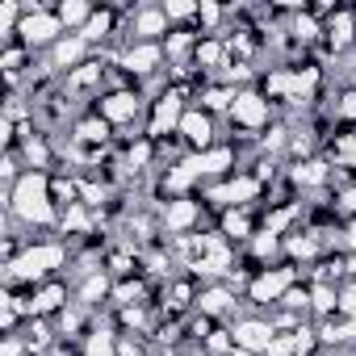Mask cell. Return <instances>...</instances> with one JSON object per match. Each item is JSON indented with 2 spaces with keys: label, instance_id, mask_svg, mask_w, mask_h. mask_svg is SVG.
<instances>
[{
  "label": "cell",
  "instance_id": "obj_1",
  "mask_svg": "<svg viewBox=\"0 0 356 356\" xmlns=\"http://www.w3.org/2000/svg\"><path fill=\"white\" fill-rule=\"evenodd\" d=\"M9 206L26 218V222H51L55 218V202H51V176L47 172H26L9 193Z\"/></svg>",
  "mask_w": 356,
  "mask_h": 356
},
{
  "label": "cell",
  "instance_id": "obj_2",
  "mask_svg": "<svg viewBox=\"0 0 356 356\" xmlns=\"http://www.w3.org/2000/svg\"><path fill=\"white\" fill-rule=\"evenodd\" d=\"M63 260H67V252H63L59 243H38V248H30L22 260H13L9 268H13L17 281H38V277H47L51 268H59Z\"/></svg>",
  "mask_w": 356,
  "mask_h": 356
},
{
  "label": "cell",
  "instance_id": "obj_3",
  "mask_svg": "<svg viewBox=\"0 0 356 356\" xmlns=\"http://www.w3.org/2000/svg\"><path fill=\"white\" fill-rule=\"evenodd\" d=\"M289 285H293V268H264V273L252 281V302H260V306L281 302Z\"/></svg>",
  "mask_w": 356,
  "mask_h": 356
},
{
  "label": "cell",
  "instance_id": "obj_4",
  "mask_svg": "<svg viewBox=\"0 0 356 356\" xmlns=\"http://www.w3.org/2000/svg\"><path fill=\"white\" fill-rule=\"evenodd\" d=\"M231 118L243 126V130H260L268 122V101L260 92H239L235 105H231Z\"/></svg>",
  "mask_w": 356,
  "mask_h": 356
},
{
  "label": "cell",
  "instance_id": "obj_5",
  "mask_svg": "<svg viewBox=\"0 0 356 356\" xmlns=\"http://www.w3.org/2000/svg\"><path fill=\"white\" fill-rule=\"evenodd\" d=\"M181 118H185V113H181V92L172 88V92H163V97L155 101V122H151V134H147V138L155 143V138H163L172 126L181 130Z\"/></svg>",
  "mask_w": 356,
  "mask_h": 356
},
{
  "label": "cell",
  "instance_id": "obj_6",
  "mask_svg": "<svg viewBox=\"0 0 356 356\" xmlns=\"http://www.w3.org/2000/svg\"><path fill=\"white\" fill-rule=\"evenodd\" d=\"M63 30L59 13H38V17H22V42L26 47H42V42H55V34Z\"/></svg>",
  "mask_w": 356,
  "mask_h": 356
},
{
  "label": "cell",
  "instance_id": "obj_7",
  "mask_svg": "<svg viewBox=\"0 0 356 356\" xmlns=\"http://www.w3.org/2000/svg\"><path fill=\"white\" fill-rule=\"evenodd\" d=\"M277 339V327L273 323H260V318H248L235 327V343L243 352H268V343Z\"/></svg>",
  "mask_w": 356,
  "mask_h": 356
},
{
  "label": "cell",
  "instance_id": "obj_8",
  "mask_svg": "<svg viewBox=\"0 0 356 356\" xmlns=\"http://www.w3.org/2000/svg\"><path fill=\"white\" fill-rule=\"evenodd\" d=\"M181 134H185V143H193V147H202V151H210V138H214V126H210V118H206L202 109H189V113L181 118Z\"/></svg>",
  "mask_w": 356,
  "mask_h": 356
},
{
  "label": "cell",
  "instance_id": "obj_9",
  "mask_svg": "<svg viewBox=\"0 0 356 356\" xmlns=\"http://www.w3.org/2000/svg\"><path fill=\"white\" fill-rule=\"evenodd\" d=\"M138 113V97L134 92H109L105 101H101V118L113 126V122H130Z\"/></svg>",
  "mask_w": 356,
  "mask_h": 356
},
{
  "label": "cell",
  "instance_id": "obj_10",
  "mask_svg": "<svg viewBox=\"0 0 356 356\" xmlns=\"http://www.w3.org/2000/svg\"><path fill=\"white\" fill-rule=\"evenodd\" d=\"M163 59V51L155 47V42H143V47H134V51H126L122 55V63L130 67V72H138V76H147V72H155V63Z\"/></svg>",
  "mask_w": 356,
  "mask_h": 356
},
{
  "label": "cell",
  "instance_id": "obj_11",
  "mask_svg": "<svg viewBox=\"0 0 356 356\" xmlns=\"http://www.w3.org/2000/svg\"><path fill=\"white\" fill-rule=\"evenodd\" d=\"M193 218H197V206H193V202H185V197L168 202V214H163L168 231H189V227H193Z\"/></svg>",
  "mask_w": 356,
  "mask_h": 356
},
{
  "label": "cell",
  "instance_id": "obj_12",
  "mask_svg": "<svg viewBox=\"0 0 356 356\" xmlns=\"http://www.w3.org/2000/svg\"><path fill=\"white\" fill-rule=\"evenodd\" d=\"M63 302H67V289L63 285H47V289H38L30 298V314H55Z\"/></svg>",
  "mask_w": 356,
  "mask_h": 356
},
{
  "label": "cell",
  "instance_id": "obj_13",
  "mask_svg": "<svg viewBox=\"0 0 356 356\" xmlns=\"http://www.w3.org/2000/svg\"><path fill=\"white\" fill-rule=\"evenodd\" d=\"M76 193H80L76 181H67V176H51V202H55V206L72 210V206H76Z\"/></svg>",
  "mask_w": 356,
  "mask_h": 356
},
{
  "label": "cell",
  "instance_id": "obj_14",
  "mask_svg": "<svg viewBox=\"0 0 356 356\" xmlns=\"http://www.w3.org/2000/svg\"><path fill=\"white\" fill-rule=\"evenodd\" d=\"M109 30H113V13L101 9V13L88 17V26L80 30V38H84V42H97V38H109Z\"/></svg>",
  "mask_w": 356,
  "mask_h": 356
},
{
  "label": "cell",
  "instance_id": "obj_15",
  "mask_svg": "<svg viewBox=\"0 0 356 356\" xmlns=\"http://www.w3.org/2000/svg\"><path fill=\"white\" fill-rule=\"evenodd\" d=\"M134 30L147 34V38H155V34L168 30V13H159V9H143V13L134 17Z\"/></svg>",
  "mask_w": 356,
  "mask_h": 356
},
{
  "label": "cell",
  "instance_id": "obj_16",
  "mask_svg": "<svg viewBox=\"0 0 356 356\" xmlns=\"http://www.w3.org/2000/svg\"><path fill=\"white\" fill-rule=\"evenodd\" d=\"M231 289H202V298H197V306H202V314H222V310H231Z\"/></svg>",
  "mask_w": 356,
  "mask_h": 356
},
{
  "label": "cell",
  "instance_id": "obj_17",
  "mask_svg": "<svg viewBox=\"0 0 356 356\" xmlns=\"http://www.w3.org/2000/svg\"><path fill=\"white\" fill-rule=\"evenodd\" d=\"M323 181H327V163L318 159H306L293 168V185H323Z\"/></svg>",
  "mask_w": 356,
  "mask_h": 356
},
{
  "label": "cell",
  "instance_id": "obj_18",
  "mask_svg": "<svg viewBox=\"0 0 356 356\" xmlns=\"http://www.w3.org/2000/svg\"><path fill=\"white\" fill-rule=\"evenodd\" d=\"M352 30H356V26H352V13H348V9H339V13L331 17V26H327V34H331L335 47H348V42H352Z\"/></svg>",
  "mask_w": 356,
  "mask_h": 356
},
{
  "label": "cell",
  "instance_id": "obj_19",
  "mask_svg": "<svg viewBox=\"0 0 356 356\" xmlns=\"http://www.w3.org/2000/svg\"><path fill=\"white\" fill-rule=\"evenodd\" d=\"M76 138H80V143H105V138H109V122H105V118H84V122L76 126Z\"/></svg>",
  "mask_w": 356,
  "mask_h": 356
},
{
  "label": "cell",
  "instance_id": "obj_20",
  "mask_svg": "<svg viewBox=\"0 0 356 356\" xmlns=\"http://www.w3.org/2000/svg\"><path fill=\"white\" fill-rule=\"evenodd\" d=\"M222 42L218 38H206V42H197V51H193V59H197V67H218L222 63Z\"/></svg>",
  "mask_w": 356,
  "mask_h": 356
},
{
  "label": "cell",
  "instance_id": "obj_21",
  "mask_svg": "<svg viewBox=\"0 0 356 356\" xmlns=\"http://www.w3.org/2000/svg\"><path fill=\"white\" fill-rule=\"evenodd\" d=\"M222 235H231V239H248V235H252V218H248L243 210H227V218H222Z\"/></svg>",
  "mask_w": 356,
  "mask_h": 356
},
{
  "label": "cell",
  "instance_id": "obj_22",
  "mask_svg": "<svg viewBox=\"0 0 356 356\" xmlns=\"http://www.w3.org/2000/svg\"><path fill=\"white\" fill-rule=\"evenodd\" d=\"M88 17H92V9L84 5V0H63V5H59V22L63 26H88Z\"/></svg>",
  "mask_w": 356,
  "mask_h": 356
},
{
  "label": "cell",
  "instance_id": "obj_23",
  "mask_svg": "<svg viewBox=\"0 0 356 356\" xmlns=\"http://www.w3.org/2000/svg\"><path fill=\"white\" fill-rule=\"evenodd\" d=\"M80 55H84V38H63L55 47V67H72Z\"/></svg>",
  "mask_w": 356,
  "mask_h": 356
},
{
  "label": "cell",
  "instance_id": "obj_24",
  "mask_svg": "<svg viewBox=\"0 0 356 356\" xmlns=\"http://www.w3.org/2000/svg\"><path fill=\"white\" fill-rule=\"evenodd\" d=\"M101 72H105L101 63H84L80 72H72V76H67V88H92V84L101 80Z\"/></svg>",
  "mask_w": 356,
  "mask_h": 356
},
{
  "label": "cell",
  "instance_id": "obj_25",
  "mask_svg": "<svg viewBox=\"0 0 356 356\" xmlns=\"http://www.w3.org/2000/svg\"><path fill=\"white\" fill-rule=\"evenodd\" d=\"M235 97H239V92H231V88H206V92H202V105H206V109H231Z\"/></svg>",
  "mask_w": 356,
  "mask_h": 356
},
{
  "label": "cell",
  "instance_id": "obj_26",
  "mask_svg": "<svg viewBox=\"0 0 356 356\" xmlns=\"http://www.w3.org/2000/svg\"><path fill=\"white\" fill-rule=\"evenodd\" d=\"M63 231H76V235H88V231H92V222H88V214H84L80 206H72V210H63Z\"/></svg>",
  "mask_w": 356,
  "mask_h": 356
},
{
  "label": "cell",
  "instance_id": "obj_27",
  "mask_svg": "<svg viewBox=\"0 0 356 356\" xmlns=\"http://www.w3.org/2000/svg\"><path fill=\"white\" fill-rule=\"evenodd\" d=\"M310 302H314V310H323V314H331V310L339 306V298H335V289H331V285H318V289L310 293Z\"/></svg>",
  "mask_w": 356,
  "mask_h": 356
},
{
  "label": "cell",
  "instance_id": "obj_28",
  "mask_svg": "<svg viewBox=\"0 0 356 356\" xmlns=\"http://www.w3.org/2000/svg\"><path fill=\"white\" fill-rule=\"evenodd\" d=\"M26 159L34 163V172H38V168H47V159H51V151H47V143H42V138H34V143H26Z\"/></svg>",
  "mask_w": 356,
  "mask_h": 356
},
{
  "label": "cell",
  "instance_id": "obj_29",
  "mask_svg": "<svg viewBox=\"0 0 356 356\" xmlns=\"http://www.w3.org/2000/svg\"><path fill=\"white\" fill-rule=\"evenodd\" d=\"M84 356H113V339L105 335V331H92V339H88V352Z\"/></svg>",
  "mask_w": 356,
  "mask_h": 356
},
{
  "label": "cell",
  "instance_id": "obj_30",
  "mask_svg": "<svg viewBox=\"0 0 356 356\" xmlns=\"http://www.w3.org/2000/svg\"><path fill=\"white\" fill-rule=\"evenodd\" d=\"M0 63H5V72H9V80H13V76L22 72V63H26V51H22V47H9L5 55H0Z\"/></svg>",
  "mask_w": 356,
  "mask_h": 356
},
{
  "label": "cell",
  "instance_id": "obj_31",
  "mask_svg": "<svg viewBox=\"0 0 356 356\" xmlns=\"http://www.w3.org/2000/svg\"><path fill=\"white\" fill-rule=\"evenodd\" d=\"M281 306H289V314H293V310H306V306H310V293L289 285V289H285V298H281Z\"/></svg>",
  "mask_w": 356,
  "mask_h": 356
},
{
  "label": "cell",
  "instance_id": "obj_32",
  "mask_svg": "<svg viewBox=\"0 0 356 356\" xmlns=\"http://www.w3.org/2000/svg\"><path fill=\"white\" fill-rule=\"evenodd\" d=\"M268 356H298V339L293 335H277L268 343Z\"/></svg>",
  "mask_w": 356,
  "mask_h": 356
},
{
  "label": "cell",
  "instance_id": "obj_33",
  "mask_svg": "<svg viewBox=\"0 0 356 356\" xmlns=\"http://www.w3.org/2000/svg\"><path fill=\"white\" fill-rule=\"evenodd\" d=\"M126 159H130V168H143V163L151 159V138H143V143H134V147L126 151Z\"/></svg>",
  "mask_w": 356,
  "mask_h": 356
},
{
  "label": "cell",
  "instance_id": "obj_34",
  "mask_svg": "<svg viewBox=\"0 0 356 356\" xmlns=\"http://www.w3.org/2000/svg\"><path fill=\"white\" fill-rule=\"evenodd\" d=\"M293 34H298V38L306 42V38H314V34H318V22H314V17L306 13V17H298V22H293Z\"/></svg>",
  "mask_w": 356,
  "mask_h": 356
},
{
  "label": "cell",
  "instance_id": "obj_35",
  "mask_svg": "<svg viewBox=\"0 0 356 356\" xmlns=\"http://www.w3.org/2000/svg\"><path fill=\"white\" fill-rule=\"evenodd\" d=\"M289 256H302V260L314 256V239H306V235L302 239H289Z\"/></svg>",
  "mask_w": 356,
  "mask_h": 356
},
{
  "label": "cell",
  "instance_id": "obj_36",
  "mask_svg": "<svg viewBox=\"0 0 356 356\" xmlns=\"http://www.w3.org/2000/svg\"><path fill=\"white\" fill-rule=\"evenodd\" d=\"M109 289V281L105 277H88V285H84V302H92V298H101Z\"/></svg>",
  "mask_w": 356,
  "mask_h": 356
},
{
  "label": "cell",
  "instance_id": "obj_37",
  "mask_svg": "<svg viewBox=\"0 0 356 356\" xmlns=\"http://www.w3.org/2000/svg\"><path fill=\"white\" fill-rule=\"evenodd\" d=\"M273 252H277V235L260 231V239H256V256H273Z\"/></svg>",
  "mask_w": 356,
  "mask_h": 356
},
{
  "label": "cell",
  "instance_id": "obj_38",
  "mask_svg": "<svg viewBox=\"0 0 356 356\" xmlns=\"http://www.w3.org/2000/svg\"><path fill=\"white\" fill-rule=\"evenodd\" d=\"M218 17H222V13H218V5H197V22H202V26H214Z\"/></svg>",
  "mask_w": 356,
  "mask_h": 356
},
{
  "label": "cell",
  "instance_id": "obj_39",
  "mask_svg": "<svg viewBox=\"0 0 356 356\" xmlns=\"http://www.w3.org/2000/svg\"><path fill=\"white\" fill-rule=\"evenodd\" d=\"M339 118H356V92H343L339 97V109H335Z\"/></svg>",
  "mask_w": 356,
  "mask_h": 356
},
{
  "label": "cell",
  "instance_id": "obj_40",
  "mask_svg": "<svg viewBox=\"0 0 356 356\" xmlns=\"http://www.w3.org/2000/svg\"><path fill=\"white\" fill-rule=\"evenodd\" d=\"M339 210L352 214V210H356V193H343V197H339Z\"/></svg>",
  "mask_w": 356,
  "mask_h": 356
},
{
  "label": "cell",
  "instance_id": "obj_41",
  "mask_svg": "<svg viewBox=\"0 0 356 356\" xmlns=\"http://www.w3.org/2000/svg\"><path fill=\"white\" fill-rule=\"evenodd\" d=\"M118 356H147L143 348H134V343H118Z\"/></svg>",
  "mask_w": 356,
  "mask_h": 356
},
{
  "label": "cell",
  "instance_id": "obj_42",
  "mask_svg": "<svg viewBox=\"0 0 356 356\" xmlns=\"http://www.w3.org/2000/svg\"><path fill=\"white\" fill-rule=\"evenodd\" d=\"M231 356H252V352H243V348H235V352H231Z\"/></svg>",
  "mask_w": 356,
  "mask_h": 356
}]
</instances>
